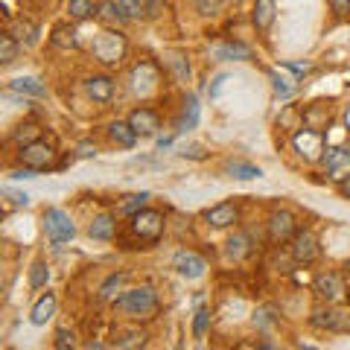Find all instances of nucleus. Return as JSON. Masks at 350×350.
Listing matches in <instances>:
<instances>
[{
	"instance_id": "nucleus-1",
	"label": "nucleus",
	"mask_w": 350,
	"mask_h": 350,
	"mask_svg": "<svg viewBox=\"0 0 350 350\" xmlns=\"http://www.w3.org/2000/svg\"><path fill=\"white\" fill-rule=\"evenodd\" d=\"M114 306L120 312L131 315V319H152V315L158 312L161 301H158V292L152 286H135V289H129L123 295H117Z\"/></svg>"
},
{
	"instance_id": "nucleus-2",
	"label": "nucleus",
	"mask_w": 350,
	"mask_h": 350,
	"mask_svg": "<svg viewBox=\"0 0 350 350\" xmlns=\"http://www.w3.org/2000/svg\"><path fill=\"white\" fill-rule=\"evenodd\" d=\"M131 222H129V231L135 239H140V243H146V245H155L161 243V237H163V213L161 211H152V207H144V211H137L135 216H129Z\"/></svg>"
},
{
	"instance_id": "nucleus-3",
	"label": "nucleus",
	"mask_w": 350,
	"mask_h": 350,
	"mask_svg": "<svg viewBox=\"0 0 350 350\" xmlns=\"http://www.w3.org/2000/svg\"><path fill=\"white\" fill-rule=\"evenodd\" d=\"M310 324L321 333H350V310L321 301V306L312 310Z\"/></svg>"
},
{
	"instance_id": "nucleus-4",
	"label": "nucleus",
	"mask_w": 350,
	"mask_h": 350,
	"mask_svg": "<svg viewBox=\"0 0 350 350\" xmlns=\"http://www.w3.org/2000/svg\"><path fill=\"white\" fill-rule=\"evenodd\" d=\"M126 50H129L126 38L120 36V32H114V29H103L91 44V53H94V59L100 64H120L126 59Z\"/></svg>"
},
{
	"instance_id": "nucleus-5",
	"label": "nucleus",
	"mask_w": 350,
	"mask_h": 350,
	"mask_svg": "<svg viewBox=\"0 0 350 350\" xmlns=\"http://www.w3.org/2000/svg\"><path fill=\"white\" fill-rule=\"evenodd\" d=\"M292 149L298 152L306 163L324 158V152H327V131L304 126L301 131H295V135H292Z\"/></svg>"
},
{
	"instance_id": "nucleus-6",
	"label": "nucleus",
	"mask_w": 350,
	"mask_h": 350,
	"mask_svg": "<svg viewBox=\"0 0 350 350\" xmlns=\"http://www.w3.org/2000/svg\"><path fill=\"white\" fill-rule=\"evenodd\" d=\"M44 234L53 245H62V243H70L76 237V228H73V219L62 211V207H47L44 211Z\"/></svg>"
},
{
	"instance_id": "nucleus-7",
	"label": "nucleus",
	"mask_w": 350,
	"mask_h": 350,
	"mask_svg": "<svg viewBox=\"0 0 350 350\" xmlns=\"http://www.w3.org/2000/svg\"><path fill=\"white\" fill-rule=\"evenodd\" d=\"M56 158H59V152L53 149L50 144H44V140H36V144H27V146H21V152H18V161L24 163V167L36 170V172L59 167V163H56Z\"/></svg>"
},
{
	"instance_id": "nucleus-8",
	"label": "nucleus",
	"mask_w": 350,
	"mask_h": 350,
	"mask_svg": "<svg viewBox=\"0 0 350 350\" xmlns=\"http://www.w3.org/2000/svg\"><path fill=\"white\" fill-rule=\"evenodd\" d=\"M312 292H315V298L324 301V304H338V301H345L347 286H345V280L338 278L336 271H321V275L315 278V283H312Z\"/></svg>"
},
{
	"instance_id": "nucleus-9",
	"label": "nucleus",
	"mask_w": 350,
	"mask_h": 350,
	"mask_svg": "<svg viewBox=\"0 0 350 350\" xmlns=\"http://www.w3.org/2000/svg\"><path fill=\"white\" fill-rule=\"evenodd\" d=\"M266 231L271 243H292V237L298 234V222H295V216L289 211H271Z\"/></svg>"
},
{
	"instance_id": "nucleus-10",
	"label": "nucleus",
	"mask_w": 350,
	"mask_h": 350,
	"mask_svg": "<svg viewBox=\"0 0 350 350\" xmlns=\"http://www.w3.org/2000/svg\"><path fill=\"white\" fill-rule=\"evenodd\" d=\"M292 260L301 262V266H312L319 260V237L310 228H304V231L292 237Z\"/></svg>"
},
{
	"instance_id": "nucleus-11",
	"label": "nucleus",
	"mask_w": 350,
	"mask_h": 350,
	"mask_svg": "<svg viewBox=\"0 0 350 350\" xmlns=\"http://www.w3.org/2000/svg\"><path fill=\"white\" fill-rule=\"evenodd\" d=\"M324 172H327V178L330 181H345L347 175H350V149L347 146H333V149H327L324 152Z\"/></svg>"
},
{
	"instance_id": "nucleus-12",
	"label": "nucleus",
	"mask_w": 350,
	"mask_h": 350,
	"mask_svg": "<svg viewBox=\"0 0 350 350\" xmlns=\"http://www.w3.org/2000/svg\"><path fill=\"white\" fill-rule=\"evenodd\" d=\"M172 269L178 271L181 278H187V280H199L204 271H207V260L202 254H196V251H178V254L172 257Z\"/></svg>"
},
{
	"instance_id": "nucleus-13",
	"label": "nucleus",
	"mask_w": 350,
	"mask_h": 350,
	"mask_svg": "<svg viewBox=\"0 0 350 350\" xmlns=\"http://www.w3.org/2000/svg\"><path fill=\"white\" fill-rule=\"evenodd\" d=\"M204 222L211 225V228H231L239 222V207L234 202H222V204H213V207H207L204 211Z\"/></svg>"
},
{
	"instance_id": "nucleus-14",
	"label": "nucleus",
	"mask_w": 350,
	"mask_h": 350,
	"mask_svg": "<svg viewBox=\"0 0 350 350\" xmlns=\"http://www.w3.org/2000/svg\"><path fill=\"white\" fill-rule=\"evenodd\" d=\"M129 123L140 137H152V135H158V129H161V117H158V111L140 105V108H135V111L129 114Z\"/></svg>"
},
{
	"instance_id": "nucleus-15",
	"label": "nucleus",
	"mask_w": 350,
	"mask_h": 350,
	"mask_svg": "<svg viewBox=\"0 0 350 350\" xmlns=\"http://www.w3.org/2000/svg\"><path fill=\"white\" fill-rule=\"evenodd\" d=\"M85 94L91 96L94 103H111L114 96V79L105 73H94L85 79Z\"/></svg>"
},
{
	"instance_id": "nucleus-16",
	"label": "nucleus",
	"mask_w": 350,
	"mask_h": 350,
	"mask_svg": "<svg viewBox=\"0 0 350 350\" xmlns=\"http://www.w3.org/2000/svg\"><path fill=\"white\" fill-rule=\"evenodd\" d=\"M211 56L219 59V62H251V59H254V53H251L248 44L228 41V44H213Z\"/></svg>"
},
{
	"instance_id": "nucleus-17",
	"label": "nucleus",
	"mask_w": 350,
	"mask_h": 350,
	"mask_svg": "<svg viewBox=\"0 0 350 350\" xmlns=\"http://www.w3.org/2000/svg\"><path fill=\"white\" fill-rule=\"evenodd\" d=\"M117 234V216L114 213H100L94 216V222L88 225V237L96 239V243H108Z\"/></svg>"
},
{
	"instance_id": "nucleus-18",
	"label": "nucleus",
	"mask_w": 350,
	"mask_h": 350,
	"mask_svg": "<svg viewBox=\"0 0 350 350\" xmlns=\"http://www.w3.org/2000/svg\"><path fill=\"white\" fill-rule=\"evenodd\" d=\"M64 12H68L70 21H91V18H100V0H68V6H64Z\"/></svg>"
},
{
	"instance_id": "nucleus-19",
	"label": "nucleus",
	"mask_w": 350,
	"mask_h": 350,
	"mask_svg": "<svg viewBox=\"0 0 350 350\" xmlns=\"http://www.w3.org/2000/svg\"><path fill=\"white\" fill-rule=\"evenodd\" d=\"M108 137H111V144H117V146H126V149H131L137 144V131L131 129V123L129 120H114L111 126H108Z\"/></svg>"
},
{
	"instance_id": "nucleus-20",
	"label": "nucleus",
	"mask_w": 350,
	"mask_h": 350,
	"mask_svg": "<svg viewBox=\"0 0 350 350\" xmlns=\"http://www.w3.org/2000/svg\"><path fill=\"white\" fill-rule=\"evenodd\" d=\"M53 315H56V295L47 292V295H41V298L36 301V306H32V312H29V321L36 324V327H44Z\"/></svg>"
},
{
	"instance_id": "nucleus-21",
	"label": "nucleus",
	"mask_w": 350,
	"mask_h": 350,
	"mask_svg": "<svg viewBox=\"0 0 350 350\" xmlns=\"http://www.w3.org/2000/svg\"><path fill=\"white\" fill-rule=\"evenodd\" d=\"M301 120H304V126L327 131V126H330V111H327L324 103H312V105H306L301 111Z\"/></svg>"
},
{
	"instance_id": "nucleus-22",
	"label": "nucleus",
	"mask_w": 350,
	"mask_h": 350,
	"mask_svg": "<svg viewBox=\"0 0 350 350\" xmlns=\"http://www.w3.org/2000/svg\"><path fill=\"white\" fill-rule=\"evenodd\" d=\"M275 15H278L275 0H257L254 12H251V24H254L260 32H266L271 24H275Z\"/></svg>"
},
{
	"instance_id": "nucleus-23",
	"label": "nucleus",
	"mask_w": 350,
	"mask_h": 350,
	"mask_svg": "<svg viewBox=\"0 0 350 350\" xmlns=\"http://www.w3.org/2000/svg\"><path fill=\"white\" fill-rule=\"evenodd\" d=\"M9 91L12 94H21V96H47V85L38 82V79H32V76H21V79H12L9 82Z\"/></svg>"
},
{
	"instance_id": "nucleus-24",
	"label": "nucleus",
	"mask_w": 350,
	"mask_h": 350,
	"mask_svg": "<svg viewBox=\"0 0 350 350\" xmlns=\"http://www.w3.org/2000/svg\"><path fill=\"white\" fill-rule=\"evenodd\" d=\"M225 172L231 175V178H237V181H254V178L262 175V170L254 167V163H248V161H231L225 167Z\"/></svg>"
},
{
	"instance_id": "nucleus-25",
	"label": "nucleus",
	"mask_w": 350,
	"mask_h": 350,
	"mask_svg": "<svg viewBox=\"0 0 350 350\" xmlns=\"http://www.w3.org/2000/svg\"><path fill=\"white\" fill-rule=\"evenodd\" d=\"M9 32H12L21 44H27V47H32V44L38 41V27L29 24V21H24V18L12 21V24H9Z\"/></svg>"
},
{
	"instance_id": "nucleus-26",
	"label": "nucleus",
	"mask_w": 350,
	"mask_h": 350,
	"mask_svg": "<svg viewBox=\"0 0 350 350\" xmlns=\"http://www.w3.org/2000/svg\"><path fill=\"white\" fill-rule=\"evenodd\" d=\"M12 140L18 146H27V144H36V140H41V129L38 123H32V120H24V123H18L12 129Z\"/></svg>"
},
{
	"instance_id": "nucleus-27",
	"label": "nucleus",
	"mask_w": 350,
	"mask_h": 350,
	"mask_svg": "<svg viewBox=\"0 0 350 350\" xmlns=\"http://www.w3.org/2000/svg\"><path fill=\"white\" fill-rule=\"evenodd\" d=\"M18 50H21V41L6 29L0 36V64H12L18 59Z\"/></svg>"
},
{
	"instance_id": "nucleus-28",
	"label": "nucleus",
	"mask_w": 350,
	"mask_h": 350,
	"mask_svg": "<svg viewBox=\"0 0 350 350\" xmlns=\"http://www.w3.org/2000/svg\"><path fill=\"white\" fill-rule=\"evenodd\" d=\"M146 342H149V336H146L144 330H126V333H120V336L114 338V347H120V350L146 347Z\"/></svg>"
},
{
	"instance_id": "nucleus-29",
	"label": "nucleus",
	"mask_w": 350,
	"mask_h": 350,
	"mask_svg": "<svg viewBox=\"0 0 350 350\" xmlns=\"http://www.w3.org/2000/svg\"><path fill=\"white\" fill-rule=\"evenodd\" d=\"M146 202H149V193L126 196V202H120V207H117V216H135L137 211H144Z\"/></svg>"
},
{
	"instance_id": "nucleus-30",
	"label": "nucleus",
	"mask_w": 350,
	"mask_h": 350,
	"mask_svg": "<svg viewBox=\"0 0 350 350\" xmlns=\"http://www.w3.org/2000/svg\"><path fill=\"white\" fill-rule=\"evenodd\" d=\"M251 254V239L245 234H234L228 239V257L231 260H245Z\"/></svg>"
},
{
	"instance_id": "nucleus-31",
	"label": "nucleus",
	"mask_w": 350,
	"mask_h": 350,
	"mask_svg": "<svg viewBox=\"0 0 350 350\" xmlns=\"http://www.w3.org/2000/svg\"><path fill=\"white\" fill-rule=\"evenodd\" d=\"M50 41L56 44L59 50H73L76 47V27H56Z\"/></svg>"
},
{
	"instance_id": "nucleus-32",
	"label": "nucleus",
	"mask_w": 350,
	"mask_h": 350,
	"mask_svg": "<svg viewBox=\"0 0 350 350\" xmlns=\"http://www.w3.org/2000/svg\"><path fill=\"white\" fill-rule=\"evenodd\" d=\"M199 123V100L193 94L184 96V114H181V129H196Z\"/></svg>"
},
{
	"instance_id": "nucleus-33",
	"label": "nucleus",
	"mask_w": 350,
	"mask_h": 350,
	"mask_svg": "<svg viewBox=\"0 0 350 350\" xmlns=\"http://www.w3.org/2000/svg\"><path fill=\"white\" fill-rule=\"evenodd\" d=\"M100 18H105L108 24H123V21H129L117 0H103L100 3Z\"/></svg>"
},
{
	"instance_id": "nucleus-34",
	"label": "nucleus",
	"mask_w": 350,
	"mask_h": 350,
	"mask_svg": "<svg viewBox=\"0 0 350 350\" xmlns=\"http://www.w3.org/2000/svg\"><path fill=\"white\" fill-rule=\"evenodd\" d=\"M120 9L126 12L129 21H140V18H146V0H117Z\"/></svg>"
},
{
	"instance_id": "nucleus-35",
	"label": "nucleus",
	"mask_w": 350,
	"mask_h": 350,
	"mask_svg": "<svg viewBox=\"0 0 350 350\" xmlns=\"http://www.w3.org/2000/svg\"><path fill=\"white\" fill-rule=\"evenodd\" d=\"M50 283V266L47 262H36V266L29 269V286L32 289H44Z\"/></svg>"
},
{
	"instance_id": "nucleus-36",
	"label": "nucleus",
	"mask_w": 350,
	"mask_h": 350,
	"mask_svg": "<svg viewBox=\"0 0 350 350\" xmlns=\"http://www.w3.org/2000/svg\"><path fill=\"white\" fill-rule=\"evenodd\" d=\"M167 62H170V68H172V73H175V79H181V82L190 79V62L184 59L181 53H172Z\"/></svg>"
},
{
	"instance_id": "nucleus-37",
	"label": "nucleus",
	"mask_w": 350,
	"mask_h": 350,
	"mask_svg": "<svg viewBox=\"0 0 350 350\" xmlns=\"http://www.w3.org/2000/svg\"><path fill=\"white\" fill-rule=\"evenodd\" d=\"M123 280H126V275L123 271H117V275H111L105 283H103V289H100V301H111L114 295L120 292V286H123Z\"/></svg>"
},
{
	"instance_id": "nucleus-38",
	"label": "nucleus",
	"mask_w": 350,
	"mask_h": 350,
	"mask_svg": "<svg viewBox=\"0 0 350 350\" xmlns=\"http://www.w3.org/2000/svg\"><path fill=\"white\" fill-rule=\"evenodd\" d=\"M225 3L228 0H196V9H199L202 15H207V18H216L219 12H222Z\"/></svg>"
},
{
	"instance_id": "nucleus-39",
	"label": "nucleus",
	"mask_w": 350,
	"mask_h": 350,
	"mask_svg": "<svg viewBox=\"0 0 350 350\" xmlns=\"http://www.w3.org/2000/svg\"><path fill=\"white\" fill-rule=\"evenodd\" d=\"M207 324H211V310H199V312H196V321H193V336L204 338Z\"/></svg>"
},
{
	"instance_id": "nucleus-40",
	"label": "nucleus",
	"mask_w": 350,
	"mask_h": 350,
	"mask_svg": "<svg viewBox=\"0 0 350 350\" xmlns=\"http://www.w3.org/2000/svg\"><path fill=\"white\" fill-rule=\"evenodd\" d=\"M254 324H260V327H275L278 324L275 310H271V306H262V310L254 315Z\"/></svg>"
},
{
	"instance_id": "nucleus-41",
	"label": "nucleus",
	"mask_w": 350,
	"mask_h": 350,
	"mask_svg": "<svg viewBox=\"0 0 350 350\" xmlns=\"http://www.w3.org/2000/svg\"><path fill=\"white\" fill-rule=\"evenodd\" d=\"M56 350H68V347H76V333L73 330H59L56 333Z\"/></svg>"
},
{
	"instance_id": "nucleus-42",
	"label": "nucleus",
	"mask_w": 350,
	"mask_h": 350,
	"mask_svg": "<svg viewBox=\"0 0 350 350\" xmlns=\"http://www.w3.org/2000/svg\"><path fill=\"white\" fill-rule=\"evenodd\" d=\"M271 88H275V94H278V96H289V94H292L289 79H280L278 73H271Z\"/></svg>"
},
{
	"instance_id": "nucleus-43",
	"label": "nucleus",
	"mask_w": 350,
	"mask_h": 350,
	"mask_svg": "<svg viewBox=\"0 0 350 350\" xmlns=\"http://www.w3.org/2000/svg\"><path fill=\"white\" fill-rule=\"evenodd\" d=\"M181 158H193V161H202V158H207V152H204V146L202 144H190V146H184V152H178Z\"/></svg>"
},
{
	"instance_id": "nucleus-44",
	"label": "nucleus",
	"mask_w": 350,
	"mask_h": 350,
	"mask_svg": "<svg viewBox=\"0 0 350 350\" xmlns=\"http://www.w3.org/2000/svg\"><path fill=\"white\" fill-rule=\"evenodd\" d=\"M3 196H6V199L12 202L15 207H27V202H29V196H27V193H21V190H12V187H6V190H3Z\"/></svg>"
},
{
	"instance_id": "nucleus-45",
	"label": "nucleus",
	"mask_w": 350,
	"mask_h": 350,
	"mask_svg": "<svg viewBox=\"0 0 350 350\" xmlns=\"http://www.w3.org/2000/svg\"><path fill=\"white\" fill-rule=\"evenodd\" d=\"M327 3H330V12H333L336 18L350 15V0H327Z\"/></svg>"
},
{
	"instance_id": "nucleus-46",
	"label": "nucleus",
	"mask_w": 350,
	"mask_h": 350,
	"mask_svg": "<svg viewBox=\"0 0 350 350\" xmlns=\"http://www.w3.org/2000/svg\"><path fill=\"white\" fill-rule=\"evenodd\" d=\"M228 82H231V76H228V73H219V76H216L213 85H211V100H216V96L225 91V85H228Z\"/></svg>"
},
{
	"instance_id": "nucleus-47",
	"label": "nucleus",
	"mask_w": 350,
	"mask_h": 350,
	"mask_svg": "<svg viewBox=\"0 0 350 350\" xmlns=\"http://www.w3.org/2000/svg\"><path fill=\"white\" fill-rule=\"evenodd\" d=\"M76 155H79V158H94L96 155V144H91V140H82V144L76 146Z\"/></svg>"
},
{
	"instance_id": "nucleus-48",
	"label": "nucleus",
	"mask_w": 350,
	"mask_h": 350,
	"mask_svg": "<svg viewBox=\"0 0 350 350\" xmlns=\"http://www.w3.org/2000/svg\"><path fill=\"white\" fill-rule=\"evenodd\" d=\"M283 68L292 70V73H298V76L310 73V64H306V62H283Z\"/></svg>"
},
{
	"instance_id": "nucleus-49",
	"label": "nucleus",
	"mask_w": 350,
	"mask_h": 350,
	"mask_svg": "<svg viewBox=\"0 0 350 350\" xmlns=\"http://www.w3.org/2000/svg\"><path fill=\"white\" fill-rule=\"evenodd\" d=\"M338 193H342V196H345V199L350 202V175H347V178H345V181H338Z\"/></svg>"
},
{
	"instance_id": "nucleus-50",
	"label": "nucleus",
	"mask_w": 350,
	"mask_h": 350,
	"mask_svg": "<svg viewBox=\"0 0 350 350\" xmlns=\"http://www.w3.org/2000/svg\"><path fill=\"white\" fill-rule=\"evenodd\" d=\"M172 146V137H158V149H170Z\"/></svg>"
},
{
	"instance_id": "nucleus-51",
	"label": "nucleus",
	"mask_w": 350,
	"mask_h": 350,
	"mask_svg": "<svg viewBox=\"0 0 350 350\" xmlns=\"http://www.w3.org/2000/svg\"><path fill=\"white\" fill-rule=\"evenodd\" d=\"M345 126H347V131H350V105H347V111H345Z\"/></svg>"
},
{
	"instance_id": "nucleus-52",
	"label": "nucleus",
	"mask_w": 350,
	"mask_h": 350,
	"mask_svg": "<svg viewBox=\"0 0 350 350\" xmlns=\"http://www.w3.org/2000/svg\"><path fill=\"white\" fill-rule=\"evenodd\" d=\"M228 3H231V6H243V0H228Z\"/></svg>"
},
{
	"instance_id": "nucleus-53",
	"label": "nucleus",
	"mask_w": 350,
	"mask_h": 350,
	"mask_svg": "<svg viewBox=\"0 0 350 350\" xmlns=\"http://www.w3.org/2000/svg\"><path fill=\"white\" fill-rule=\"evenodd\" d=\"M345 269H347V271H350V257H347V262H345Z\"/></svg>"
}]
</instances>
